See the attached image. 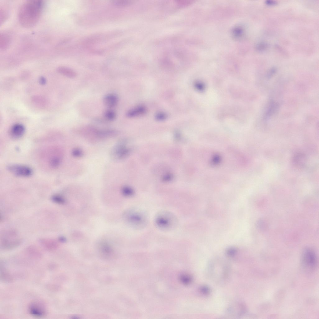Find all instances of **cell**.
I'll use <instances>...</instances> for the list:
<instances>
[{
    "label": "cell",
    "mask_w": 319,
    "mask_h": 319,
    "mask_svg": "<svg viewBox=\"0 0 319 319\" xmlns=\"http://www.w3.org/2000/svg\"><path fill=\"white\" fill-rule=\"evenodd\" d=\"M44 6V2L40 0H31L24 3L18 13L21 25L27 28L34 26L39 20Z\"/></svg>",
    "instance_id": "obj_1"
},
{
    "label": "cell",
    "mask_w": 319,
    "mask_h": 319,
    "mask_svg": "<svg viewBox=\"0 0 319 319\" xmlns=\"http://www.w3.org/2000/svg\"><path fill=\"white\" fill-rule=\"evenodd\" d=\"M125 217L127 223L137 229L144 228L148 223L149 218L147 214L139 209L129 210L125 213Z\"/></svg>",
    "instance_id": "obj_2"
},
{
    "label": "cell",
    "mask_w": 319,
    "mask_h": 319,
    "mask_svg": "<svg viewBox=\"0 0 319 319\" xmlns=\"http://www.w3.org/2000/svg\"><path fill=\"white\" fill-rule=\"evenodd\" d=\"M157 228L163 231H170L174 228L177 223V219L172 213L163 211L157 213L155 218Z\"/></svg>",
    "instance_id": "obj_3"
},
{
    "label": "cell",
    "mask_w": 319,
    "mask_h": 319,
    "mask_svg": "<svg viewBox=\"0 0 319 319\" xmlns=\"http://www.w3.org/2000/svg\"><path fill=\"white\" fill-rule=\"evenodd\" d=\"M17 233L15 230H10L6 231L5 237L1 242V247L4 249L10 250L17 247L21 243V240L19 238L12 239L17 237Z\"/></svg>",
    "instance_id": "obj_4"
},
{
    "label": "cell",
    "mask_w": 319,
    "mask_h": 319,
    "mask_svg": "<svg viewBox=\"0 0 319 319\" xmlns=\"http://www.w3.org/2000/svg\"><path fill=\"white\" fill-rule=\"evenodd\" d=\"M301 262L304 268L309 270L314 269L317 262V257L314 251L310 249L304 250L302 254Z\"/></svg>",
    "instance_id": "obj_5"
},
{
    "label": "cell",
    "mask_w": 319,
    "mask_h": 319,
    "mask_svg": "<svg viewBox=\"0 0 319 319\" xmlns=\"http://www.w3.org/2000/svg\"><path fill=\"white\" fill-rule=\"evenodd\" d=\"M130 149L124 142H119L113 148L111 151V156L115 160H120L127 156Z\"/></svg>",
    "instance_id": "obj_6"
},
{
    "label": "cell",
    "mask_w": 319,
    "mask_h": 319,
    "mask_svg": "<svg viewBox=\"0 0 319 319\" xmlns=\"http://www.w3.org/2000/svg\"><path fill=\"white\" fill-rule=\"evenodd\" d=\"M9 170L15 175L22 177H30L32 175V170L27 166L13 165L8 167Z\"/></svg>",
    "instance_id": "obj_7"
},
{
    "label": "cell",
    "mask_w": 319,
    "mask_h": 319,
    "mask_svg": "<svg viewBox=\"0 0 319 319\" xmlns=\"http://www.w3.org/2000/svg\"><path fill=\"white\" fill-rule=\"evenodd\" d=\"M29 311L32 315L38 317L44 316L46 314L45 307L41 304L37 302L31 304L29 308Z\"/></svg>",
    "instance_id": "obj_8"
},
{
    "label": "cell",
    "mask_w": 319,
    "mask_h": 319,
    "mask_svg": "<svg viewBox=\"0 0 319 319\" xmlns=\"http://www.w3.org/2000/svg\"><path fill=\"white\" fill-rule=\"evenodd\" d=\"M25 127L20 124L13 125L10 130V134L14 138H18L22 137L25 132Z\"/></svg>",
    "instance_id": "obj_9"
},
{
    "label": "cell",
    "mask_w": 319,
    "mask_h": 319,
    "mask_svg": "<svg viewBox=\"0 0 319 319\" xmlns=\"http://www.w3.org/2000/svg\"><path fill=\"white\" fill-rule=\"evenodd\" d=\"M104 103L105 105L109 108H112L118 104V97L114 94H109L106 95L104 98Z\"/></svg>",
    "instance_id": "obj_10"
},
{
    "label": "cell",
    "mask_w": 319,
    "mask_h": 319,
    "mask_svg": "<svg viewBox=\"0 0 319 319\" xmlns=\"http://www.w3.org/2000/svg\"><path fill=\"white\" fill-rule=\"evenodd\" d=\"M57 70L61 74L70 78H74L77 76L75 71L67 67L60 66L57 68Z\"/></svg>",
    "instance_id": "obj_11"
},
{
    "label": "cell",
    "mask_w": 319,
    "mask_h": 319,
    "mask_svg": "<svg viewBox=\"0 0 319 319\" xmlns=\"http://www.w3.org/2000/svg\"><path fill=\"white\" fill-rule=\"evenodd\" d=\"M278 105L273 101H271L265 112L264 117L265 120H267L276 111L278 108Z\"/></svg>",
    "instance_id": "obj_12"
},
{
    "label": "cell",
    "mask_w": 319,
    "mask_h": 319,
    "mask_svg": "<svg viewBox=\"0 0 319 319\" xmlns=\"http://www.w3.org/2000/svg\"><path fill=\"white\" fill-rule=\"evenodd\" d=\"M244 33V28L241 25H238L234 27L231 31V35L233 37L238 40L242 38Z\"/></svg>",
    "instance_id": "obj_13"
},
{
    "label": "cell",
    "mask_w": 319,
    "mask_h": 319,
    "mask_svg": "<svg viewBox=\"0 0 319 319\" xmlns=\"http://www.w3.org/2000/svg\"><path fill=\"white\" fill-rule=\"evenodd\" d=\"M10 41L9 36L6 34L3 33L1 34L0 38V47L1 49L4 50L8 47Z\"/></svg>",
    "instance_id": "obj_14"
},
{
    "label": "cell",
    "mask_w": 319,
    "mask_h": 319,
    "mask_svg": "<svg viewBox=\"0 0 319 319\" xmlns=\"http://www.w3.org/2000/svg\"><path fill=\"white\" fill-rule=\"evenodd\" d=\"M42 245L47 249H53L57 248L58 244L56 242L53 240L48 239H41L39 241Z\"/></svg>",
    "instance_id": "obj_15"
},
{
    "label": "cell",
    "mask_w": 319,
    "mask_h": 319,
    "mask_svg": "<svg viewBox=\"0 0 319 319\" xmlns=\"http://www.w3.org/2000/svg\"><path fill=\"white\" fill-rule=\"evenodd\" d=\"M145 111V109L144 107H137L129 111L127 113V116L128 117H133L138 115V114L144 113Z\"/></svg>",
    "instance_id": "obj_16"
},
{
    "label": "cell",
    "mask_w": 319,
    "mask_h": 319,
    "mask_svg": "<svg viewBox=\"0 0 319 319\" xmlns=\"http://www.w3.org/2000/svg\"><path fill=\"white\" fill-rule=\"evenodd\" d=\"M133 2L129 0H114L112 1L113 5L117 7H123L131 5Z\"/></svg>",
    "instance_id": "obj_17"
},
{
    "label": "cell",
    "mask_w": 319,
    "mask_h": 319,
    "mask_svg": "<svg viewBox=\"0 0 319 319\" xmlns=\"http://www.w3.org/2000/svg\"><path fill=\"white\" fill-rule=\"evenodd\" d=\"M105 118L106 120L109 121H113L116 119V114L115 112L112 110H108L104 113Z\"/></svg>",
    "instance_id": "obj_18"
},
{
    "label": "cell",
    "mask_w": 319,
    "mask_h": 319,
    "mask_svg": "<svg viewBox=\"0 0 319 319\" xmlns=\"http://www.w3.org/2000/svg\"><path fill=\"white\" fill-rule=\"evenodd\" d=\"M122 192L123 195L127 197H131L135 193L132 188L128 186H125L122 188Z\"/></svg>",
    "instance_id": "obj_19"
},
{
    "label": "cell",
    "mask_w": 319,
    "mask_h": 319,
    "mask_svg": "<svg viewBox=\"0 0 319 319\" xmlns=\"http://www.w3.org/2000/svg\"><path fill=\"white\" fill-rule=\"evenodd\" d=\"M51 199L53 202L57 204L63 205L65 204L66 202L65 198L62 196L59 195H53Z\"/></svg>",
    "instance_id": "obj_20"
},
{
    "label": "cell",
    "mask_w": 319,
    "mask_h": 319,
    "mask_svg": "<svg viewBox=\"0 0 319 319\" xmlns=\"http://www.w3.org/2000/svg\"><path fill=\"white\" fill-rule=\"evenodd\" d=\"M180 280L184 284L188 285L190 284L192 281V279L190 275L184 274L181 275Z\"/></svg>",
    "instance_id": "obj_21"
},
{
    "label": "cell",
    "mask_w": 319,
    "mask_h": 319,
    "mask_svg": "<svg viewBox=\"0 0 319 319\" xmlns=\"http://www.w3.org/2000/svg\"><path fill=\"white\" fill-rule=\"evenodd\" d=\"M32 101L35 103L40 105H44L46 103V99L41 96H35L33 98Z\"/></svg>",
    "instance_id": "obj_22"
},
{
    "label": "cell",
    "mask_w": 319,
    "mask_h": 319,
    "mask_svg": "<svg viewBox=\"0 0 319 319\" xmlns=\"http://www.w3.org/2000/svg\"><path fill=\"white\" fill-rule=\"evenodd\" d=\"M268 45L267 43L265 42H260L257 45L256 48L257 50L260 52H262L266 50L268 48Z\"/></svg>",
    "instance_id": "obj_23"
},
{
    "label": "cell",
    "mask_w": 319,
    "mask_h": 319,
    "mask_svg": "<svg viewBox=\"0 0 319 319\" xmlns=\"http://www.w3.org/2000/svg\"><path fill=\"white\" fill-rule=\"evenodd\" d=\"M72 155L74 157H82L83 155L82 151L80 149L75 148L72 151Z\"/></svg>",
    "instance_id": "obj_24"
},
{
    "label": "cell",
    "mask_w": 319,
    "mask_h": 319,
    "mask_svg": "<svg viewBox=\"0 0 319 319\" xmlns=\"http://www.w3.org/2000/svg\"><path fill=\"white\" fill-rule=\"evenodd\" d=\"M200 291L201 293L205 295H209L210 292V288L206 286H203L200 289Z\"/></svg>",
    "instance_id": "obj_25"
},
{
    "label": "cell",
    "mask_w": 319,
    "mask_h": 319,
    "mask_svg": "<svg viewBox=\"0 0 319 319\" xmlns=\"http://www.w3.org/2000/svg\"><path fill=\"white\" fill-rule=\"evenodd\" d=\"M237 252V250L235 248L231 247L228 249L227 250L226 253L228 256L231 257L235 256Z\"/></svg>",
    "instance_id": "obj_26"
},
{
    "label": "cell",
    "mask_w": 319,
    "mask_h": 319,
    "mask_svg": "<svg viewBox=\"0 0 319 319\" xmlns=\"http://www.w3.org/2000/svg\"><path fill=\"white\" fill-rule=\"evenodd\" d=\"M277 69L275 68H271L269 71L267 75V78L268 79H271L274 75L276 73Z\"/></svg>",
    "instance_id": "obj_27"
},
{
    "label": "cell",
    "mask_w": 319,
    "mask_h": 319,
    "mask_svg": "<svg viewBox=\"0 0 319 319\" xmlns=\"http://www.w3.org/2000/svg\"><path fill=\"white\" fill-rule=\"evenodd\" d=\"M156 119L159 120H163L166 117V116L165 114L162 113H159L157 114L156 116Z\"/></svg>",
    "instance_id": "obj_28"
},
{
    "label": "cell",
    "mask_w": 319,
    "mask_h": 319,
    "mask_svg": "<svg viewBox=\"0 0 319 319\" xmlns=\"http://www.w3.org/2000/svg\"><path fill=\"white\" fill-rule=\"evenodd\" d=\"M173 178V176L170 174H167L165 175L163 178V180L165 182H169L172 180Z\"/></svg>",
    "instance_id": "obj_29"
},
{
    "label": "cell",
    "mask_w": 319,
    "mask_h": 319,
    "mask_svg": "<svg viewBox=\"0 0 319 319\" xmlns=\"http://www.w3.org/2000/svg\"><path fill=\"white\" fill-rule=\"evenodd\" d=\"M51 163L53 167H56L59 165L60 161L59 160L55 158L52 160Z\"/></svg>",
    "instance_id": "obj_30"
},
{
    "label": "cell",
    "mask_w": 319,
    "mask_h": 319,
    "mask_svg": "<svg viewBox=\"0 0 319 319\" xmlns=\"http://www.w3.org/2000/svg\"><path fill=\"white\" fill-rule=\"evenodd\" d=\"M39 82L41 84L44 85L46 83L47 80L44 77H41L39 78Z\"/></svg>",
    "instance_id": "obj_31"
},
{
    "label": "cell",
    "mask_w": 319,
    "mask_h": 319,
    "mask_svg": "<svg viewBox=\"0 0 319 319\" xmlns=\"http://www.w3.org/2000/svg\"><path fill=\"white\" fill-rule=\"evenodd\" d=\"M265 3L268 5H277L278 3L275 1H266Z\"/></svg>",
    "instance_id": "obj_32"
},
{
    "label": "cell",
    "mask_w": 319,
    "mask_h": 319,
    "mask_svg": "<svg viewBox=\"0 0 319 319\" xmlns=\"http://www.w3.org/2000/svg\"><path fill=\"white\" fill-rule=\"evenodd\" d=\"M59 240L62 242H64L66 241V239L65 238L61 237L59 238Z\"/></svg>",
    "instance_id": "obj_33"
}]
</instances>
